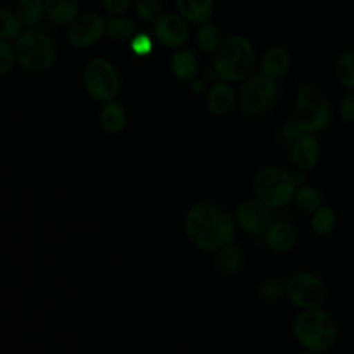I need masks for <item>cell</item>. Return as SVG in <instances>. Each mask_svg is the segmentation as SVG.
I'll return each mask as SVG.
<instances>
[{"mask_svg": "<svg viewBox=\"0 0 354 354\" xmlns=\"http://www.w3.org/2000/svg\"><path fill=\"white\" fill-rule=\"evenodd\" d=\"M221 41H223L221 32L214 24L207 21L201 25L198 35H196V43L203 53L214 54L217 51V48L220 47Z\"/></svg>", "mask_w": 354, "mask_h": 354, "instance_id": "cell-26", "label": "cell"}, {"mask_svg": "<svg viewBox=\"0 0 354 354\" xmlns=\"http://www.w3.org/2000/svg\"><path fill=\"white\" fill-rule=\"evenodd\" d=\"M235 218L223 206L216 203H196L183 218L188 241L201 250L216 252L234 241Z\"/></svg>", "mask_w": 354, "mask_h": 354, "instance_id": "cell-1", "label": "cell"}, {"mask_svg": "<svg viewBox=\"0 0 354 354\" xmlns=\"http://www.w3.org/2000/svg\"><path fill=\"white\" fill-rule=\"evenodd\" d=\"M292 180L296 187L304 185V184H307V173L301 171V170H296L292 173Z\"/></svg>", "mask_w": 354, "mask_h": 354, "instance_id": "cell-36", "label": "cell"}, {"mask_svg": "<svg viewBox=\"0 0 354 354\" xmlns=\"http://www.w3.org/2000/svg\"><path fill=\"white\" fill-rule=\"evenodd\" d=\"M290 66V53L286 47L274 44L268 47L260 59V72L274 80L282 77Z\"/></svg>", "mask_w": 354, "mask_h": 354, "instance_id": "cell-16", "label": "cell"}, {"mask_svg": "<svg viewBox=\"0 0 354 354\" xmlns=\"http://www.w3.org/2000/svg\"><path fill=\"white\" fill-rule=\"evenodd\" d=\"M133 41H131V47L133 50L140 54V55H145L148 51H151L152 48V41H151V37L148 35H145V32H141L138 33L137 36H133L131 37Z\"/></svg>", "mask_w": 354, "mask_h": 354, "instance_id": "cell-34", "label": "cell"}, {"mask_svg": "<svg viewBox=\"0 0 354 354\" xmlns=\"http://www.w3.org/2000/svg\"><path fill=\"white\" fill-rule=\"evenodd\" d=\"M171 71L181 80H192L198 71V57L191 50H181L171 58Z\"/></svg>", "mask_w": 354, "mask_h": 354, "instance_id": "cell-22", "label": "cell"}, {"mask_svg": "<svg viewBox=\"0 0 354 354\" xmlns=\"http://www.w3.org/2000/svg\"><path fill=\"white\" fill-rule=\"evenodd\" d=\"M22 21L10 8L0 7V40L17 39L22 33Z\"/></svg>", "mask_w": 354, "mask_h": 354, "instance_id": "cell-28", "label": "cell"}, {"mask_svg": "<svg viewBox=\"0 0 354 354\" xmlns=\"http://www.w3.org/2000/svg\"><path fill=\"white\" fill-rule=\"evenodd\" d=\"M83 83L88 95L100 102L115 100L120 91L119 73L105 58H94L87 62Z\"/></svg>", "mask_w": 354, "mask_h": 354, "instance_id": "cell-9", "label": "cell"}, {"mask_svg": "<svg viewBox=\"0 0 354 354\" xmlns=\"http://www.w3.org/2000/svg\"><path fill=\"white\" fill-rule=\"evenodd\" d=\"M243 266V252L239 243L234 239L216 250L214 267L221 275H235Z\"/></svg>", "mask_w": 354, "mask_h": 354, "instance_id": "cell-17", "label": "cell"}, {"mask_svg": "<svg viewBox=\"0 0 354 354\" xmlns=\"http://www.w3.org/2000/svg\"><path fill=\"white\" fill-rule=\"evenodd\" d=\"M304 131L300 129V126L297 124V122L295 119H289V120H285L282 124H281V129H279V140L282 142L283 147L286 148H290L292 144L303 134Z\"/></svg>", "mask_w": 354, "mask_h": 354, "instance_id": "cell-31", "label": "cell"}, {"mask_svg": "<svg viewBox=\"0 0 354 354\" xmlns=\"http://www.w3.org/2000/svg\"><path fill=\"white\" fill-rule=\"evenodd\" d=\"M257 295L263 301H277L285 297L286 283L279 277H267L260 281L257 286Z\"/></svg>", "mask_w": 354, "mask_h": 354, "instance_id": "cell-27", "label": "cell"}, {"mask_svg": "<svg viewBox=\"0 0 354 354\" xmlns=\"http://www.w3.org/2000/svg\"><path fill=\"white\" fill-rule=\"evenodd\" d=\"M335 73L340 84L354 91V50L343 51L335 62Z\"/></svg>", "mask_w": 354, "mask_h": 354, "instance_id": "cell-24", "label": "cell"}, {"mask_svg": "<svg viewBox=\"0 0 354 354\" xmlns=\"http://www.w3.org/2000/svg\"><path fill=\"white\" fill-rule=\"evenodd\" d=\"M340 119L347 124H354V91H350L339 105Z\"/></svg>", "mask_w": 354, "mask_h": 354, "instance_id": "cell-33", "label": "cell"}, {"mask_svg": "<svg viewBox=\"0 0 354 354\" xmlns=\"http://www.w3.org/2000/svg\"><path fill=\"white\" fill-rule=\"evenodd\" d=\"M325 202L324 194L319 188L311 184H304L300 187H296L295 195H293V203L301 213L311 214L318 207H321Z\"/></svg>", "mask_w": 354, "mask_h": 354, "instance_id": "cell-21", "label": "cell"}, {"mask_svg": "<svg viewBox=\"0 0 354 354\" xmlns=\"http://www.w3.org/2000/svg\"><path fill=\"white\" fill-rule=\"evenodd\" d=\"M17 14L22 24L35 28L46 14L44 0H18Z\"/></svg>", "mask_w": 354, "mask_h": 354, "instance_id": "cell-25", "label": "cell"}, {"mask_svg": "<svg viewBox=\"0 0 354 354\" xmlns=\"http://www.w3.org/2000/svg\"><path fill=\"white\" fill-rule=\"evenodd\" d=\"M153 32L166 47H180L188 39V25L181 15L165 14L155 21Z\"/></svg>", "mask_w": 354, "mask_h": 354, "instance_id": "cell-13", "label": "cell"}, {"mask_svg": "<svg viewBox=\"0 0 354 354\" xmlns=\"http://www.w3.org/2000/svg\"><path fill=\"white\" fill-rule=\"evenodd\" d=\"M102 129L109 134H119L126 126V111L118 101L104 102L100 112Z\"/></svg>", "mask_w": 354, "mask_h": 354, "instance_id": "cell-20", "label": "cell"}, {"mask_svg": "<svg viewBox=\"0 0 354 354\" xmlns=\"http://www.w3.org/2000/svg\"><path fill=\"white\" fill-rule=\"evenodd\" d=\"M290 160L296 170L310 171L321 159V144L317 134L303 133L289 148Z\"/></svg>", "mask_w": 354, "mask_h": 354, "instance_id": "cell-12", "label": "cell"}, {"mask_svg": "<svg viewBox=\"0 0 354 354\" xmlns=\"http://www.w3.org/2000/svg\"><path fill=\"white\" fill-rule=\"evenodd\" d=\"M234 218L242 231L253 236L264 235L272 223L271 209L256 196L239 202L235 209Z\"/></svg>", "mask_w": 354, "mask_h": 354, "instance_id": "cell-10", "label": "cell"}, {"mask_svg": "<svg viewBox=\"0 0 354 354\" xmlns=\"http://www.w3.org/2000/svg\"><path fill=\"white\" fill-rule=\"evenodd\" d=\"M105 33L109 37L115 39V40L124 41V40H129V39H131L134 36L136 26H134L131 19L116 15L115 18H112V19H109L106 22Z\"/></svg>", "mask_w": 354, "mask_h": 354, "instance_id": "cell-29", "label": "cell"}, {"mask_svg": "<svg viewBox=\"0 0 354 354\" xmlns=\"http://www.w3.org/2000/svg\"><path fill=\"white\" fill-rule=\"evenodd\" d=\"M254 55V47L248 37L242 35L228 36L214 53L213 72L220 80L239 82L249 76Z\"/></svg>", "mask_w": 354, "mask_h": 354, "instance_id": "cell-3", "label": "cell"}, {"mask_svg": "<svg viewBox=\"0 0 354 354\" xmlns=\"http://www.w3.org/2000/svg\"><path fill=\"white\" fill-rule=\"evenodd\" d=\"M207 109L216 116L228 115L235 105V91L230 82H214L206 94Z\"/></svg>", "mask_w": 354, "mask_h": 354, "instance_id": "cell-15", "label": "cell"}, {"mask_svg": "<svg viewBox=\"0 0 354 354\" xmlns=\"http://www.w3.org/2000/svg\"><path fill=\"white\" fill-rule=\"evenodd\" d=\"M192 90L195 93H203L205 91V83L201 79H194L192 80Z\"/></svg>", "mask_w": 354, "mask_h": 354, "instance_id": "cell-37", "label": "cell"}, {"mask_svg": "<svg viewBox=\"0 0 354 354\" xmlns=\"http://www.w3.org/2000/svg\"><path fill=\"white\" fill-rule=\"evenodd\" d=\"M106 22L98 14H83L76 18L68 30V40L76 48H86L95 44L105 35Z\"/></svg>", "mask_w": 354, "mask_h": 354, "instance_id": "cell-11", "label": "cell"}, {"mask_svg": "<svg viewBox=\"0 0 354 354\" xmlns=\"http://www.w3.org/2000/svg\"><path fill=\"white\" fill-rule=\"evenodd\" d=\"M14 59V47H11L6 40H0V77L11 69Z\"/></svg>", "mask_w": 354, "mask_h": 354, "instance_id": "cell-32", "label": "cell"}, {"mask_svg": "<svg viewBox=\"0 0 354 354\" xmlns=\"http://www.w3.org/2000/svg\"><path fill=\"white\" fill-rule=\"evenodd\" d=\"M14 54L17 62L24 69L41 72L54 64L55 47L44 32L30 28L17 37Z\"/></svg>", "mask_w": 354, "mask_h": 354, "instance_id": "cell-6", "label": "cell"}, {"mask_svg": "<svg viewBox=\"0 0 354 354\" xmlns=\"http://www.w3.org/2000/svg\"><path fill=\"white\" fill-rule=\"evenodd\" d=\"M278 97L277 80L261 72L249 75L239 93V108L249 116H260L268 112Z\"/></svg>", "mask_w": 354, "mask_h": 354, "instance_id": "cell-8", "label": "cell"}, {"mask_svg": "<svg viewBox=\"0 0 354 354\" xmlns=\"http://www.w3.org/2000/svg\"><path fill=\"white\" fill-rule=\"evenodd\" d=\"M336 221L335 210L325 203L310 214V228L318 236L330 235L335 231Z\"/></svg>", "mask_w": 354, "mask_h": 354, "instance_id": "cell-23", "label": "cell"}, {"mask_svg": "<svg viewBox=\"0 0 354 354\" xmlns=\"http://www.w3.org/2000/svg\"><path fill=\"white\" fill-rule=\"evenodd\" d=\"M134 8L137 15L144 21H156L160 17V3L158 0H136Z\"/></svg>", "mask_w": 354, "mask_h": 354, "instance_id": "cell-30", "label": "cell"}, {"mask_svg": "<svg viewBox=\"0 0 354 354\" xmlns=\"http://www.w3.org/2000/svg\"><path fill=\"white\" fill-rule=\"evenodd\" d=\"M264 243L274 253L290 252L297 243V231L286 220H277L264 232Z\"/></svg>", "mask_w": 354, "mask_h": 354, "instance_id": "cell-14", "label": "cell"}, {"mask_svg": "<svg viewBox=\"0 0 354 354\" xmlns=\"http://www.w3.org/2000/svg\"><path fill=\"white\" fill-rule=\"evenodd\" d=\"M180 15L192 24H205L213 14V0H176Z\"/></svg>", "mask_w": 354, "mask_h": 354, "instance_id": "cell-18", "label": "cell"}, {"mask_svg": "<svg viewBox=\"0 0 354 354\" xmlns=\"http://www.w3.org/2000/svg\"><path fill=\"white\" fill-rule=\"evenodd\" d=\"M253 191L254 196L272 210L293 202L296 185L289 170L279 165H266L254 174Z\"/></svg>", "mask_w": 354, "mask_h": 354, "instance_id": "cell-5", "label": "cell"}, {"mask_svg": "<svg viewBox=\"0 0 354 354\" xmlns=\"http://www.w3.org/2000/svg\"><path fill=\"white\" fill-rule=\"evenodd\" d=\"M286 297L299 310L322 308L328 299V288L317 274L299 270L292 272L286 279Z\"/></svg>", "mask_w": 354, "mask_h": 354, "instance_id": "cell-7", "label": "cell"}, {"mask_svg": "<svg viewBox=\"0 0 354 354\" xmlns=\"http://www.w3.org/2000/svg\"><path fill=\"white\" fill-rule=\"evenodd\" d=\"M304 133L318 134L332 120V108L328 97L317 84H303L295 97V118Z\"/></svg>", "mask_w": 354, "mask_h": 354, "instance_id": "cell-4", "label": "cell"}, {"mask_svg": "<svg viewBox=\"0 0 354 354\" xmlns=\"http://www.w3.org/2000/svg\"><path fill=\"white\" fill-rule=\"evenodd\" d=\"M292 332L297 343L311 351L325 353L336 343L337 321L324 308L299 310L292 321Z\"/></svg>", "mask_w": 354, "mask_h": 354, "instance_id": "cell-2", "label": "cell"}, {"mask_svg": "<svg viewBox=\"0 0 354 354\" xmlns=\"http://www.w3.org/2000/svg\"><path fill=\"white\" fill-rule=\"evenodd\" d=\"M48 18L58 25L72 24L79 14L77 0H44Z\"/></svg>", "mask_w": 354, "mask_h": 354, "instance_id": "cell-19", "label": "cell"}, {"mask_svg": "<svg viewBox=\"0 0 354 354\" xmlns=\"http://www.w3.org/2000/svg\"><path fill=\"white\" fill-rule=\"evenodd\" d=\"M297 354H321V353H317V351H311V350H303V351H300V353H297Z\"/></svg>", "mask_w": 354, "mask_h": 354, "instance_id": "cell-38", "label": "cell"}, {"mask_svg": "<svg viewBox=\"0 0 354 354\" xmlns=\"http://www.w3.org/2000/svg\"><path fill=\"white\" fill-rule=\"evenodd\" d=\"M130 3L131 0H104V7L109 14L120 15L129 8Z\"/></svg>", "mask_w": 354, "mask_h": 354, "instance_id": "cell-35", "label": "cell"}]
</instances>
